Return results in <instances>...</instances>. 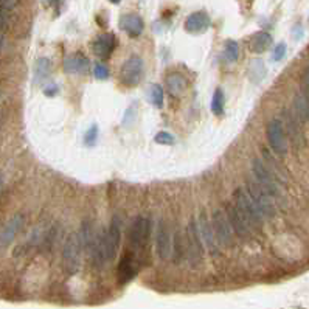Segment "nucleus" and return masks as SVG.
Segmentation results:
<instances>
[{"label": "nucleus", "mask_w": 309, "mask_h": 309, "mask_svg": "<svg viewBox=\"0 0 309 309\" xmlns=\"http://www.w3.org/2000/svg\"><path fill=\"white\" fill-rule=\"evenodd\" d=\"M19 0H0V8H4L7 11H13L17 7Z\"/></svg>", "instance_id": "nucleus-37"}, {"label": "nucleus", "mask_w": 309, "mask_h": 309, "mask_svg": "<svg viewBox=\"0 0 309 309\" xmlns=\"http://www.w3.org/2000/svg\"><path fill=\"white\" fill-rule=\"evenodd\" d=\"M0 98H2V92H0Z\"/></svg>", "instance_id": "nucleus-45"}, {"label": "nucleus", "mask_w": 309, "mask_h": 309, "mask_svg": "<svg viewBox=\"0 0 309 309\" xmlns=\"http://www.w3.org/2000/svg\"><path fill=\"white\" fill-rule=\"evenodd\" d=\"M109 2H111V4H115V5H117V4H120V2H121V0H109Z\"/></svg>", "instance_id": "nucleus-44"}, {"label": "nucleus", "mask_w": 309, "mask_h": 309, "mask_svg": "<svg viewBox=\"0 0 309 309\" xmlns=\"http://www.w3.org/2000/svg\"><path fill=\"white\" fill-rule=\"evenodd\" d=\"M272 36L266 31H258L250 38V50L253 53H264V51L270 47Z\"/></svg>", "instance_id": "nucleus-22"}, {"label": "nucleus", "mask_w": 309, "mask_h": 309, "mask_svg": "<svg viewBox=\"0 0 309 309\" xmlns=\"http://www.w3.org/2000/svg\"><path fill=\"white\" fill-rule=\"evenodd\" d=\"M48 89H50V90H45V95H48V96L58 93V87H56V86H50Z\"/></svg>", "instance_id": "nucleus-40"}, {"label": "nucleus", "mask_w": 309, "mask_h": 309, "mask_svg": "<svg viewBox=\"0 0 309 309\" xmlns=\"http://www.w3.org/2000/svg\"><path fill=\"white\" fill-rule=\"evenodd\" d=\"M90 256L93 266L96 269H105L106 263L109 261L108 258V247H106V231H99V233H95V238L92 241L90 246Z\"/></svg>", "instance_id": "nucleus-13"}, {"label": "nucleus", "mask_w": 309, "mask_h": 309, "mask_svg": "<svg viewBox=\"0 0 309 309\" xmlns=\"http://www.w3.org/2000/svg\"><path fill=\"white\" fill-rule=\"evenodd\" d=\"M145 73V62L140 56L132 55L127 58L120 70V80L126 87H135L143 80Z\"/></svg>", "instance_id": "nucleus-6"}, {"label": "nucleus", "mask_w": 309, "mask_h": 309, "mask_svg": "<svg viewBox=\"0 0 309 309\" xmlns=\"http://www.w3.org/2000/svg\"><path fill=\"white\" fill-rule=\"evenodd\" d=\"M4 187V179H2V174H0V190H2Z\"/></svg>", "instance_id": "nucleus-42"}, {"label": "nucleus", "mask_w": 309, "mask_h": 309, "mask_svg": "<svg viewBox=\"0 0 309 309\" xmlns=\"http://www.w3.org/2000/svg\"><path fill=\"white\" fill-rule=\"evenodd\" d=\"M301 83H303L304 90L309 93V68H306V70H304V73H303V78H301Z\"/></svg>", "instance_id": "nucleus-39"}, {"label": "nucleus", "mask_w": 309, "mask_h": 309, "mask_svg": "<svg viewBox=\"0 0 309 309\" xmlns=\"http://www.w3.org/2000/svg\"><path fill=\"white\" fill-rule=\"evenodd\" d=\"M294 115L300 123L309 121V96L304 92H300L294 98Z\"/></svg>", "instance_id": "nucleus-21"}, {"label": "nucleus", "mask_w": 309, "mask_h": 309, "mask_svg": "<svg viewBox=\"0 0 309 309\" xmlns=\"http://www.w3.org/2000/svg\"><path fill=\"white\" fill-rule=\"evenodd\" d=\"M96 139H98V126L92 124L89 127V131L86 132V135H84V143L87 146H93L96 143Z\"/></svg>", "instance_id": "nucleus-33"}, {"label": "nucleus", "mask_w": 309, "mask_h": 309, "mask_svg": "<svg viewBox=\"0 0 309 309\" xmlns=\"http://www.w3.org/2000/svg\"><path fill=\"white\" fill-rule=\"evenodd\" d=\"M225 213L228 216V221H230V225L233 228V233H236L243 241H249L253 235V230L252 227L249 225V222L243 218V215L238 212L236 205H227L225 209Z\"/></svg>", "instance_id": "nucleus-11"}, {"label": "nucleus", "mask_w": 309, "mask_h": 309, "mask_svg": "<svg viewBox=\"0 0 309 309\" xmlns=\"http://www.w3.org/2000/svg\"><path fill=\"white\" fill-rule=\"evenodd\" d=\"M185 255H187V250H185V246H184L182 235H180L179 230H176V233L173 235V256H174L176 264H179L180 261H182V258Z\"/></svg>", "instance_id": "nucleus-25"}, {"label": "nucleus", "mask_w": 309, "mask_h": 309, "mask_svg": "<svg viewBox=\"0 0 309 309\" xmlns=\"http://www.w3.org/2000/svg\"><path fill=\"white\" fill-rule=\"evenodd\" d=\"M47 2H50V4H58V2H61V0H47Z\"/></svg>", "instance_id": "nucleus-43"}, {"label": "nucleus", "mask_w": 309, "mask_h": 309, "mask_svg": "<svg viewBox=\"0 0 309 309\" xmlns=\"http://www.w3.org/2000/svg\"><path fill=\"white\" fill-rule=\"evenodd\" d=\"M210 27H212V19L203 11H196V13L190 14L185 20V30L193 35L205 33Z\"/></svg>", "instance_id": "nucleus-16"}, {"label": "nucleus", "mask_w": 309, "mask_h": 309, "mask_svg": "<svg viewBox=\"0 0 309 309\" xmlns=\"http://www.w3.org/2000/svg\"><path fill=\"white\" fill-rule=\"evenodd\" d=\"M81 241L78 233H70L65 239L62 250V264L68 275H75L81 267Z\"/></svg>", "instance_id": "nucleus-3"}, {"label": "nucleus", "mask_w": 309, "mask_h": 309, "mask_svg": "<svg viewBox=\"0 0 309 309\" xmlns=\"http://www.w3.org/2000/svg\"><path fill=\"white\" fill-rule=\"evenodd\" d=\"M224 108H225V96H224L222 89L218 87L213 93V98H212V112L215 115H222Z\"/></svg>", "instance_id": "nucleus-29"}, {"label": "nucleus", "mask_w": 309, "mask_h": 309, "mask_svg": "<svg viewBox=\"0 0 309 309\" xmlns=\"http://www.w3.org/2000/svg\"><path fill=\"white\" fill-rule=\"evenodd\" d=\"M212 225L215 230L216 239L221 246H225V247L233 246V228L230 225V221H228V216L225 212H222V210L213 212Z\"/></svg>", "instance_id": "nucleus-9"}, {"label": "nucleus", "mask_w": 309, "mask_h": 309, "mask_svg": "<svg viewBox=\"0 0 309 309\" xmlns=\"http://www.w3.org/2000/svg\"><path fill=\"white\" fill-rule=\"evenodd\" d=\"M233 200L238 212L243 215V218L249 222V225L252 227V230H260L263 225V215L260 213L258 207L255 205V202L252 200V197L249 196V193L243 188H236L233 193Z\"/></svg>", "instance_id": "nucleus-1"}, {"label": "nucleus", "mask_w": 309, "mask_h": 309, "mask_svg": "<svg viewBox=\"0 0 309 309\" xmlns=\"http://www.w3.org/2000/svg\"><path fill=\"white\" fill-rule=\"evenodd\" d=\"M166 89L168 92L173 95V96H180L184 92H185V87H187V81L182 75H179V73H171L168 75V78H166Z\"/></svg>", "instance_id": "nucleus-23"}, {"label": "nucleus", "mask_w": 309, "mask_h": 309, "mask_svg": "<svg viewBox=\"0 0 309 309\" xmlns=\"http://www.w3.org/2000/svg\"><path fill=\"white\" fill-rule=\"evenodd\" d=\"M252 173H253V177H255L256 182H258L272 197L280 196V187H278L277 176L266 165V162H263L260 159H253V162H252Z\"/></svg>", "instance_id": "nucleus-5"}, {"label": "nucleus", "mask_w": 309, "mask_h": 309, "mask_svg": "<svg viewBox=\"0 0 309 309\" xmlns=\"http://www.w3.org/2000/svg\"><path fill=\"white\" fill-rule=\"evenodd\" d=\"M10 23V11L0 8V31H5Z\"/></svg>", "instance_id": "nucleus-36"}, {"label": "nucleus", "mask_w": 309, "mask_h": 309, "mask_svg": "<svg viewBox=\"0 0 309 309\" xmlns=\"http://www.w3.org/2000/svg\"><path fill=\"white\" fill-rule=\"evenodd\" d=\"M154 140H156V143H159V145H174L176 143L174 135L169 134V132H165V131L156 134V139H154Z\"/></svg>", "instance_id": "nucleus-34"}, {"label": "nucleus", "mask_w": 309, "mask_h": 309, "mask_svg": "<svg viewBox=\"0 0 309 309\" xmlns=\"http://www.w3.org/2000/svg\"><path fill=\"white\" fill-rule=\"evenodd\" d=\"M156 250L162 261L168 260L173 255V235L166 221L160 219L156 231Z\"/></svg>", "instance_id": "nucleus-10"}, {"label": "nucleus", "mask_w": 309, "mask_h": 309, "mask_svg": "<svg viewBox=\"0 0 309 309\" xmlns=\"http://www.w3.org/2000/svg\"><path fill=\"white\" fill-rule=\"evenodd\" d=\"M4 44H5V38H4L2 35H0V50L4 48Z\"/></svg>", "instance_id": "nucleus-41"}, {"label": "nucleus", "mask_w": 309, "mask_h": 309, "mask_svg": "<svg viewBox=\"0 0 309 309\" xmlns=\"http://www.w3.org/2000/svg\"><path fill=\"white\" fill-rule=\"evenodd\" d=\"M197 225H199V233H200V236H202V241H203L205 249L209 250L210 255L218 256V255H219V243H218V239H216L213 225H212V222L209 221V218L205 216V213H200V215H199Z\"/></svg>", "instance_id": "nucleus-12"}, {"label": "nucleus", "mask_w": 309, "mask_h": 309, "mask_svg": "<svg viewBox=\"0 0 309 309\" xmlns=\"http://www.w3.org/2000/svg\"><path fill=\"white\" fill-rule=\"evenodd\" d=\"M51 70V61L48 58H39L36 61V67H35V76H36V81L41 83L44 81L47 76L50 75Z\"/></svg>", "instance_id": "nucleus-27"}, {"label": "nucleus", "mask_w": 309, "mask_h": 309, "mask_svg": "<svg viewBox=\"0 0 309 309\" xmlns=\"http://www.w3.org/2000/svg\"><path fill=\"white\" fill-rule=\"evenodd\" d=\"M264 162H267V163H275L273 162V159H272V156H270V154L267 152V149H264ZM273 168H272V173L275 174L277 173V177H281V173H280V168H278V165H272Z\"/></svg>", "instance_id": "nucleus-38"}, {"label": "nucleus", "mask_w": 309, "mask_h": 309, "mask_svg": "<svg viewBox=\"0 0 309 309\" xmlns=\"http://www.w3.org/2000/svg\"><path fill=\"white\" fill-rule=\"evenodd\" d=\"M78 235H80V241H81L83 249H90L92 241L95 238V233H93V230H92V222L89 219H86L81 224V228L78 231Z\"/></svg>", "instance_id": "nucleus-26"}, {"label": "nucleus", "mask_w": 309, "mask_h": 309, "mask_svg": "<svg viewBox=\"0 0 309 309\" xmlns=\"http://www.w3.org/2000/svg\"><path fill=\"white\" fill-rule=\"evenodd\" d=\"M285 56H286V44H285V42H280V44L275 47V50H273L272 59L278 62V61H281Z\"/></svg>", "instance_id": "nucleus-35"}, {"label": "nucleus", "mask_w": 309, "mask_h": 309, "mask_svg": "<svg viewBox=\"0 0 309 309\" xmlns=\"http://www.w3.org/2000/svg\"><path fill=\"white\" fill-rule=\"evenodd\" d=\"M250 78L255 81V83H258L264 78V75H266V67L263 64V61L260 59H253L250 62Z\"/></svg>", "instance_id": "nucleus-31"}, {"label": "nucleus", "mask_w": 309, "mask_h": 309, "mask_svg": "<svg viewBox=\"0 0 309 309\" xmlns=\"http://www.w3.org/2000/svg\"><path fill=\"white\" fill-rule=\"evenodd\" d=\"M64 72L68 75H76V73H83L87 67H89V59L81 55V53H76L72 56H67L64 59Z\"/></svg>", "instance_id": "nucleus-20"}, {"label": "nucleus", "mask_w": 309, "mask_h": 309, "mask_svg": "<svg viewBox=\"0 0 309 309\" xmlns=\"http://www.w3.org/2000/svg\"><path fill=\"white\" fill-rule=\"evenodd\" d=\"M187 258L191 264V267H197L202 264L203 261V250H205V246H203V241H202V236L199 233V225H197V221L196 219H191L188 222V227H187Z\"/></svg>", "instance_id": "nucleus-2"}, {"label": "nucleus", "mask_w": 309, "mask_h": 309, "mask_svg": "<svg viewBox=\"0 0 309 309\" xmlns=\"http://www.w3.org/2000/svg\"><path fill=\"white\" fill-rule=\"evenodd\" d=\"M266 135L272 151L277 156H285L288 152V135L285 129V123L278 118L270 120L266 127Z\"/></svg>", "instance_id": "nucleus-8"}, {"label": "nucleus", "mask_w": 309, "mask_h": 309, "mask_svg": "<svg viewBox=\"0 0 309 309\" xmlns=\"http://www.w3.org/2000/svg\"><path fill=\"white\" fill-rule=\"evenodd\" d=\"M224 55H225V59L228 62H236L238 58H239V44L233 39H230L225 42V51H224Z\"/></svg>", "instance_id": "nucleus-30"}, {"label": "nucleus", "mask_w": 309, "mask_h": 309, "mask_svg": "<svg viewBox=\"0 0 309 309\" xmlns=\"http://www.w3.org/2000/svg\"><path fill=\"white\" fill-rule=\"evenodd\" d=\"M298 120L295 118V115L292 114H288L286 112V129H288V135L289 139L292 140V143L295 145H300L301 140H303V134H301V129H300V126H298Z\"/></svg>", "instance_id": "nucleus-24"}, {"label": "nucleus", "mask_w": 309, "mask_h": 309, "mask_svg": "<svg viewBox=\"0 0 309 309\" xmlns=\"http://www.w3.org/2000/svg\"><path fill=\"white\" fill-rule=\"evenodd\" d=\"M246 191L258 207L260 213L263 215L264 219H272L275 216V205H273V197L258 184L256 180H247V188Z\"/></svg>", "instance_id": "nucleus-4"}, {"label": "nucleus", "mask_w": 309, "mask_h": 309, "mask_svg": "<svg viewBox=\"0 0 309 309\" xmlns=\"http://www.w3.org/2000/svg\"><path fill=\"white\" fill-rule=\"evenodd\" d=\"M151 233V221L145 216H137L129 225V246L132 252H140L145 249Z\"/></svg>", "instance_id": "nucleus-7"}, {"label": "nucleus", "mask_w": 309, "mask_h": 309, "mask_svg": "<svg viewBox=\"0 0 309 309\" xmlns=\"http://www.w3.org/2000/svg\"><path fill=\"white\" fill-rule=\"evenodd\" d=\"M93 75H95V78L96 80H108L109 76H111V72H109V67L106 64H96L95 68H93Z\"/></svg>", "instance_id": "nucleus-32"}, {"label": "nucleus", "mask_w": 309, "mask_h": 309, "mask_svg": "<svg viewBox=\"0 0 309 309\" xmlns=\"http://www.w3.org/2000/svg\"><path fill=\"white\" fill-rule=\"evenodd\" d=\"M120 27L124 33H127V36L131 38H139L143 30H145V22L139 14H124L120 20Z\"/></svg>", "instance_id": "nucleus-19"}, {"label": "nucleus", "mask_w": 309, "mask_h": 309, "mask_svg": "<svg viewBox=\"0 0 309 309\" xmlns=\"http://www.w3.org/2000/svg\"><path fill=\"white\" fill-rule=\"evenodd\" d=\"M23 222H25V218L22 215H16L7 222V225L2 230V233H0V247H8L14 241V238L17 236V233L23 225Z\"/></svg>", "instance_id": "nucleus-18"}, {"label": "nucleus", "mask_w": 309, "mask_h": 309, "mask_svg": "<svg viewBox=\"0 0 309 309\" xmlns=\"http://www.w3.org/2000/svg\"><path fill=\"white\" fill-rule=\"evenodd\" d=\"M115 47H117V38L112 33H105V35L98 36L92 44L93 53L98 58H102V59L109 58L112 55V51H114Z\"/></svg>", "instance_id": "nucleus-17"}, {"label": "nucleus", "mask_w": 309, "mask_h": 309, "mask_svg": "<svg viewBox=\"0 0 309 309\" xmlns=\"http://www.w3.org/2000/svg\"><path fill=\"white\" fill-rule=\"evenodd\" d=\"M120 241H121V219L120 216H114L112 222L106 231V247H108V258L112 261L120 249Z\"/></svg>", "instance_id": "nucleus-14"}, {"label": "nucleus", "mask_w": 309, "mask_h": 309, "mask_svg": "<svg viewBox=\"0 0 309 309\" xmlns=\"http://www.w3.org/2000/svg\"><path fill=\"white\" fill-rule=\"evenodd\" d=\"M163 99H165V93L160 84H152L149 87V101L152 106H156L157 109H160L163 106Z\"/></svg>", "instance_id": "nucleus-28"}, {"label": "nucleus", "mask_w": 309, "mask_h": 309, "mask_svg": "<svg viewBox=\"0 0 309 309\" xmlns=\"http://www.w3.org/2000/svg\"><path fill=\"white\" fill-rule=\"evenodd\" d=\"M137 273V256L135 252H126L118 263V281L121 285H126L131 281Z\"/></svg>", "instance_id": "nucleus-15"}]
</instances>
